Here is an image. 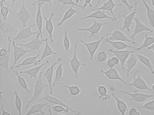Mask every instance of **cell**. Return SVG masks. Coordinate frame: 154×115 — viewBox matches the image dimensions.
Instances as JSON below:
<instances>
[{"mask_svg":"<svg viewBox=\"0 0 154 115\" xmlns=\"http://www.w3.org/2000/svg\"><path fill=\"white\" fill-rule=\"evenodd\" d=\"M42 76L43 72H40L34 85V93L32 98L27 102V104L25 106V108H28L29 106L42 95L45 89L49 87L48 84L44 82Z\"/></svg>","mask_w":154,"mask_h":115,"instance_id":"obj_1","label":"cell"},{"mask_svg":"<svg viewBox=\"0 0 154 115\" xmlns=\"http://www.w3.org/2000/svg\"><path fill=\"white\" fill-rule=\"evenodd\" d=\"M36 24H31L30 26L25 28H22L20 30V31L17 33V35L15 37H8V39L9 42L11 43L12 41H19L20 40H26L30 38L32 36L36 35L38 31H32V28L34 27H36Z\"/></svg>","mask_w":154,"mask_h":115,"instance_id":"obj_2","label":"cell"},{"mask_svg":"<svg viewBox=\"0 0 154 115\" xmlns=\"http://www.w3.org/2000/svg\"><path fill=\"white\" fill-rule=\"evenodd\" d=\"M11 13L16 15L17 20L21 22L22 28L27 27L28 22L31 19V14L26 7L25 0H22L21 7L18 11L12 10Z\"/></svg>","mask_w":154,"mask_h":115,"instance_id":"obj_3","label":"cell"},{"mask_svg":"<svg viewBox=\"0 0 154 115\" xmlns=\"http://www.w3.org/2000/svg\"><path fill=\"white\" fill-rule=\"evenodd\" d=\"M79 42V40H78L75 44L74 47L73 55L72 58L71 59L66 58V60H67L70 63V66L74 73L76 79L78 78V72L81 66H86V64L82 63L77 57V48H78Z\"/></svg>","mask_w":154,"mask_h":115,"instance_id":"obj_4","label":"cell"},{"mask_svg":"<svg viewBox=\"0 0 154 115\" xmlns=\"http://www.w3.org/2000/svg\"><path fill=\"white\" fill-rule=\"evenodd\" d=\"M138 2H134V7L130 13L128 15H125L123 13L122 14V17L123 19V25L121 28V30H126L128 32H130L131 31V27L133 24V21L135 18L136 14L138 13L137 7L138 5Z\"/></svg>","mask_w":154,"mask_h":115,"instance_id":"obj_5","label":"cell"},{"mask_svg":"<svg viewBox=\"0 0 154 115\" xmlns=\"http://www.w3.org/2000/svg\"><path fill=\"white\" fill-rule=\"evenodd\" d=\"M108 22H100L97 21L96 20H94L93 23L90 27L87 28H80L75 27V29L78 31H87L90 33V35L87 37L88 38H92L96 35H99L100 32L104 25H107Z\"/></svg>","mask_w":154,"mask_h":115,"instance_id":"obj_6","label":"cell"},{"mask_svg":"<svg viewBox=\"0 0 154 115\" xmlns=\"http://www.w3.org/2000/svg\"><path fill=\"white\" fill-rule=\"evenodd\" d=\"M41 37V34L39 32H38L35 38L32 40L28 41L25 44H18L16 43L17 46H20L24 47L27 48L29 49H31L33 51H37L40 54L41 53V48L44 42L45 41V39H40Z\"/></svg>","mask_w":154,"mask_h":115,"instance_id":"obj_7","label":"cell"},{"mask_svg":"<svg viewBox=\"0 0 154 115\" xmlns=\"http://www.w3.org/2000/svg\"><path fill=\"white\" fill-rule=\"evenodd\" d=\"M122 94H126L129 96L130 102H134L137 103H143L149 99L154 97L153 94H146L143 93L139 92L135 90L134 92L131 93L125 90H121L120 91Z\"/></svg>","mask_w":154,"mask_h":115,"instance_id":"obj_8","label":"cell"},{"mask_svg":"<svg viewBox=\"0 0 154 115\" xmlns=\"http://www.w3.org/2000/svg\"><path fill=\"white\" fill-rule=\"evenodd\" d=\"M128 85L134 87L137 90H147L153 92L151 88L149 86L145 80L138 74V71L137 70L134 72L132 77V82L128 84Z\"/></svg>","mask_w":154,"mask_h":115,"instance_id":"obj_9","label":"cell"},{"mask_svg":"<svg viewBox=\"0 0 154 115\" xmlns=\"http://www.w3.org/2000/svg\"><path fill=\"white\" fill-rule=\"evenodd\" d=\"M12 45L13 46L14 60L13 64L10 67V69L13 70L18 61L27 54L33 52V50L31 49H24L23 47L17 46L15 41H12Z\"/></svg>","mask_w":154,"mask_h":115,"instance_id":"obj_10","label":"cell"},{"mask_svg":"<svg viewBox=\"0 0 154 115\" xmlns=\"http://www.w3.org/2000/svg\"><path fill=\"white\" fill-rule=\"evenodd\" d=\"M122 5H123V4L116 3L114 2L113 0H108L106 1H103V4L102 6L97 7V8L94 7L93 9H91V10L94 11L97 10H102L104 11H107L111 13L113 19H114V21L115 22H116L118 20V18L115 15V13H114V8L116 7H121Z\"/></svg>","mask_w":154,"mask_h":115,"instance_id":"obj_11","label":"cell"},{"mask_svg":"<svg viewBox=\"0 0 154 115\" xmlns=\"http://www.w3.org/2000/svg\"><path fill=\"white\" fill-rule=\"evenodd\" d=\"M63 60V58L61 57H59L57 59L55 62H54L50 66L48 67L46 70L45 72V77L46 78L47 81L48 83V85L49 88V93L51 95L54 93V91H53V86H52V83H53V75H54V68L57 65L59 64L60 62H62Z\"/></svg>","mask_w":154,"mask_h":115,"instance_id":"obj_12","label":"cell"},{"mask_svg":"<svg viewBox=\"0 0 154 115\" xmlns=\"http://www.w3.org/2000/svg\"><path fill=\"white\" fill-rule=\"evenodd\" d=\"M135 21V27L133 30V33L130 35V38L132 40L135 41V38L138 34L142 32L149 31V32L153 33L154 30L149 28L146 25L142 23L138 17H135L134 19Z\"/></svg>","mask_w":154,"mask_h":115,"instance_id":"obj_13","label":"cell"},{"mask_svg":"<svg viewBox=\"0 0 154 115\" xmlns=\"http://www.w3.org/2000/svg\"><path fill=\"white\" fill-rule=\"evenodd\" d=\"M103 40H104V37H101L98 40L92 41V42H88V43L85 42L82 40H80V42L85 45L86 49L88 50L90 55V60H92L93 59L96 51L100 47L101 43Z\"/></svg>","mask_w":154,"mask_h":115,"instance_id":"obj_14","label":"cell"},{"mask_svg":"<svg viewBox=\"0 0 154 115\" xmlns=\"http://www.w3.org/2000/svg\"><path fill=\"white\" fill-rule=\"evenodd\" d=\"M106 35L109 36V39L112 41H121L123 42H129L135 44L136 42L129 38L124 32L120 30H115L111 32L106 33Z\"/></svg>","mask_w":154,"mask_h":115,"instance_id":"obj_15","label":"cell"},{"mask_svg":"<svg viewBox=\"0 0 154 115\" xmlns=\"http://www.w3.org/2000/svg\"><path fill=\"white\" fill-rule=\"evenodd\" d=\"M41 101H47L48 102L52 104H55V105H61V106H63L65 108H69L70 110L75 115H81L82 114L81 111L76 110L68 106L66 103L64 102L63 101L60 100V99L56 98V97H54L52 96L51 94H46L44 97H43L41 99Z\"/></svg>","mask_w":154,"mask_h":115,"instance_id":"obj_16","label":"cell"},{"mask_svg":"<svg viewBox=\"0 0 154 115\" xmlns=\"http://www.w3.org/2000/svg\"><path fill=\"white\" fill-rule=\"evenodd\" d=\"M109 52H111L114 54V55L117 56L119 59L121 63V68L122 70H125V63L127 59L128 58L131 54L134 53L133 50H115V49H108Z\"/></svg>","mask_w":154,"mask_h":115,"instance_id":"obj_17","label":"cell"},{"mask_svg":"<svg viewBox=\"0 0 154 115\" xmlns=\"http://www.w3.org/2000/svg\"><path fill=\"white\" fill-rule=\"evenodd\" d=\"M90 19H109L110 20L113 22H115L113 17L109 16L107 13L105 12L104 11L102 10H97L94 11V12L92 13L82 17L79 20L82 21Z\"/></svg>","mask_w":154,"mask_h":115,"instance_id":"obj_18","label":"cell"},{"mask_svg":"<svg viewBox=\"0 0 154 115\" xmlns=\"http://www.w3.org/2000/svg\"><path fill=\"white\" fill-rule=\"evenodd\" d=\"M100 72L109 80L119 81L124 84H127L126 81L120 76L119 72L114 67H110L106 71H104L103 69H101Z\"/></svg>","mask_w":154,"mask_h":115,"instance_id":"obj_19","label":"cell"},{"mask_svg":"<svg viewBox=\"0 0 154 115\" xmlns=\"http://www.w3.org/2000/svg\"><path fill=\"white\" fill-rule=\"evenodd\" d=\"M139 59L136 54H131L125 63V68L127 77H129L131 72L137 64Z\"/></svg>","mask_w":154,"mask_h":115,"instance_id":"obj_20","label":"cell"},{"mask_svg":"<svg viewBox=\"0 0 154 115\" xmlns=\"http://www.w3.org/2000/svg\"><path fill=\"white\" fill-rule=\"evenodd\" d=\"M44 2H39L37 4L38 8L35 16V22L38 32L41 34V38L44 39L43 35V17L42 16V7Z\"/></svg>","mask_w":154,"mask_h":115,"instance_id":"obj_21","label":"cell"},{"mask_svg":"<svg viewBox=\"0 0 154 115\" xmlns=\"http://www.w3.org/2000/svg\"><path fill=\"white\" fill-rule=\"evenodd\" d=\"M49 63H50L49 60H48L44 63L38 66H35V67H33V68H30L27 70H24V71H20L19 73L20 74H25L28 75L29 76L30 80L33 78L35 80H36L37 79L38 74L39 73V71L45 66L49 64Z\"/></svg>","mask_w":154,"mask_h":115,"instance_id":"obj_22","label":"cell"},{"mask_svg":"<svg viewBox=\"0 0 154 115\" xmlns=\"http://www.w3.org/2000/svg\"><path fill=\"white\" fill-rule=\"evenodd\" d=\"M55 16V13L54 12L50 13V17L48 19L45 18V29L48 33L49 36V39L50 42L53 44L54 43V39L53 38V34H54V23L53 22V19Z\"/></svg>","mask_w":154,"mask_h":115,"instance_id":"obj_23","label":"cell"},{"mask_svg":"<svg viewBox=\"0 0 154 115\" xmlns=\"http://www.w3.org/2000/svg\"><path fill=\"white\" fill-rule=\"evenodd\" d=\"M0 30L2 31L1 37L2 38L5 34L9 33H15L18 32L17 28L11 23L6 22L2 19H1V23H0Z\"/></svg>","mask_w":154,"mask_h":115,"instance_id":"obj_24","label":"cell"},{"mask_svg":"<svg viewBox=\"0 0 154 115\" xmlns=\"http://www.w3.org/2000/svg\"><path fill=\"white\" fill-rule=\"evenodd\" d=\"M45 107L50 108L51 106L48 102L45 103H38L32 105L30 107L29 110L25 113V115H32L36 113H40L41 115H45V111H43V109Z\"/></svg>","mask_w":154,"mask_h":115,"instance_id":"obj_25","label":"cell"},{"mask_svg":"<svg viewBox=\"0 0 154 115\" xmlns=\"http://www.w3.org/2000/svg\"><path fill=\"white\" fill-rule=\"evenodd\" d=\"M103 42L110 45L112 47L115 49V50H123L126 49L134 48V47L127 44L125 42L121 41H112V40H110L109 37L106 38L104 39Z\"/></svg>","mask_w":154,"mask_h":115,"instance_id":"obj_26","label":"cell"},{"mask_svg":"<svg viewBox=\"0 0 154 115\" xmlns=\"http://www.w3.org/2000/svg\"><path fill=\"white\" fill-rule=\"evenodd\" d=\"M111 94L112 96L114 98L115 101H116V106H117V109L119 111L120 113L122 115H125L126 114V112L128 110V104L124 101L119 99L116 96L114 92H112L111 93Z\"/></svg>","mask_w":154,"mask_h":115,"instance_id":"obj_27","label":"cell"},{"mask_svg":"<svg viewBox=\"0 0 154 115\" xmlns=\"http://www.w3.org/2000/svg\"><path fill=\"white\" fill-rule=\"evenodd\" d=\"M40 56V54L34 56L29 57L23 60L20 63L18 64L15 66V68H20L21 66H26L31 65L34 64L35 65H38L40 64L41 62L38 60H37L38 58H39Z\"/></svg>","mask_w":154,"mask_h":115,"instance_id":"obj_28","label":"cell"},{"mask_svg":"<svg viewBox=\"0 0 154 115\" xmlns=\"http://www.w3.org/2000/svg\"><path fill=\"white\" fill-rule=\"evenodd\" d=\"M77 13H79V11L76 9H74L72 6H70L64 13L61 20L57 22L56 25L57 27L62 26L66 21L71 19L74 15Z\"/></svg>","mask_w":154,"mask_h":115,"instance_id":"obj_29","label":"cell"},{"mask_svg":"<svg viewBox=\"0 0 154 115\" xmlns=\"http://www.w3.org/2000/svg\"><path fill=\"white\" fill-rule=\"evenodd\" d=\"M63 64L62 63H59L58 66L56 69L54 79L52 83L53 87H55L63 81L64 78L63 75Z\"/></svg>","mask_w":154,"mask_h":115,"instance_id":"obj_30","label":"cell"},{"mask_svg":"<svg viewBox=\"0 0 154 115\" xmlns=\"http://www.w3.org/2000/svg\"><path fill=\"white\" fill-rule=\"evenodd\" d=\"M11 43L9 42L8 46V53L7 55L4 57H1L0 58V66L2 68H5L7 70L8 73L9 74L10 73V71L9 66L10 62V53L11 50Z\"/></svg>","mask_w":154,"mask_h":115,"instance_id":"obj_31","label":"cell"},{"mask_svg":"<svg viewBox=\"0 0 154 115\" xmlns=\"http://www.w3.org/2000/svg\"><path fill=\"white\" fill-rule=\"evenodd\" d=\"M146 8L147 18L149 24L153 28L154 32V10L152 9L146 1V0H141Z\"/></svg>","mask_w":154,"mask_h":115,"instance_id":"obj_32","label":"cell"},{"mask_svg":"<svg viewBox=\"0 0 154 115\" xmlns=\"http://www.w3.org/2000/svg\"><path fill=\"white\" fill-rule=\"evenodd\" d=\"M45 43V46L44 49H43V53H42V55H41L40 59L38 60L40 62H42L43 59H45V58L48 57L53 55H57V53L54 51V50L52 49V48L49 45V43H48V38H46Z\"/></svg>","mask_w":154,"mask_h":115,"instance_id":"obj_33","label":"cell"},{"mask_svg":"<svg viewBox=\"0 0 154 115\" xmlns=\"http://www.w3.org/2000/svg\"><path fill=\"white\" fill-rule=\"evenodd\" d=\"M136 55L139 61L149 69L151 74L154 75V66L150 59L147 57L141 54H136Z\"/></svg>","mask_w":154,"mask_h":115,"instance_id":"obj_34","label":"cell"},{"mask_svg":"<svg viewBox=\"0 0 154 115\" xmlns=\"http://www.w3.org/2000/svg\"><path fill=\"white\" fill-rule=\"evenodd\" d=\"M154 43V36L151 37L149 36L147 34L145 35V38L143 40V43L135 48V50L137 51H140L145 48H147L149 47Z\"/></svg>","mask_w":154,"mask_h":115,"instance_id":"obj_35","label":"cell"},{"mask_svg":"<svg viewBox=\"0 0 154 115\" xmlns=\"http://www.w3.org/2000/svg\"><path fill=\"white\" fill-rule=\"evenodd\" d=\"M97 91L99 94V98L102 100H108L111 98V96L108 93L107 88L103 85H98Z\"/></svg>","mask_w":154,"mask_h":115,"instance_id":"obj_36","label":"cell"},{"mask_svg":"<svg viewBox=\"0 0 154 115\" xmlns=\"http://www.w3.org/2000/svg\"><path fill=\"white\" fill-rule=\"evenodd\" d=\"M13 71H14L15 75H16V76H17L18 82L20 86L27 92L28 94H30V93H31V91H30V90H29V88L28 85L26 81V80H25L22 76H21V75L19 74V72L15 70H13Z\"/></svg>","mask_w":154,"mask_h":115,"instance_id":"obj_37","label":"cell"},{"mask_svg":"<svg viewBox=\"0 0 154 115\" xmlns=\"http://www.w3.org/2000/svg\"><path fill=\"white\" fill-rule=\"evenodd\" d=\"M13 94L15 95V105L16 109L19 115H22V101L18 91L17 90L13 91Z\"/></svg>","mask_w":154,"mask_h":115,"instance_id":"obj_38","label":"cell"},{"mask_svg":"<svg viewBox=\"0 0 154 115\" xmlns=\"http://www.w3.org/2000/svg\"><path fill=\"white\" fill-rule=\"evenodd\" d=\"M4 3L2 1H0V7H1V13L3 17V20L6 21L8 19V16L9 13H11L12 10L10 8L9 5L6 6L4 5Z\"/></svg>","mask_w":154,"mask_h":115,"instance_id":"obj_39","label":"cell"},{"mask_svg":"<svg viewBox=\"0 0 154 115\" xmlns=\"http://www.w3.org/2000/svg\"><path fill=\"white\" fill-rule=\"evenodd\" d=\"M57 2L59 3H61L62 4V7L60 8L59 12L61 10H63L65 6L66 5H72V6H76V7H79L82 9V10H85V9L84 8L83 6L80 5L76 3L73 0H57Z\"/></svg>","mask_w":154,"mask_h":115,"instance_id":"obj_40","label":"cell"},{"mask_svg":"<svg viewBox=\"0 0 154 115\" xmlns=\"http://www.w3.org/2000/svg\"><path fill=\"white\" fill-rule=\"evenodd\" d=\"M64 86L68 89L70 94L72 96H77L81 93V90L77 85H68L66 84H64Z\"/></svg>","mask_w":154,"mask_h":115,"instance_id":"obj_41","label":"cell"},{"mask_svg":"<svg viewBox=\"0 0 154 115\" xmlns=\"http://www.w3.org/2000/svg\"><path fill=\"white\" fill-rule=\"evenodd\" d=\"M64 47L66 51H68L71 47V42L68 36V31L66 29L64 30V37L63 40Z\"/></svg>","mask_w":154,"mask_h":115,"instance_id":"obj_42","label":"cell"},{"mask_svg":"<svg viewBox=\"0 0 154 115\" xmlns=\"http://www.w3.org/2000/svg\"><path fill=\"white\" fill-rule=\"evenodd\" d=\"M140 108L151 112H154V99L146 102L143 105L140 106Z\"/></svg>","mask_w":154,"mask_h":115,"instance_id":"obj_43","label":"cell"},{"mask_svg":"<svg viewBox=\"0 0 154 115\" xmlns=\"http://www.w3.org/2000/svg\"><path fill=\"white\" fill-rule=\"evenodd\" d=\"M119 63H120L119 59L116 56L112 57L111 58L108 59L107 61V66L109 68H110V67H114L115 66L119 64Z\"/></svg>","mask_w":154,"mask_h":115,"instance_id":"obj_44","label":"cell"},{"mask_svg":"<svg viewBox=\"0 0 154 115\" xmlns=\"http://www.w3.org/2000/svg\"><path fill=\"white\" fill-rule=\"evenodd\" d=\"M51 108L55 112L59 113H62V112L69 113L70 111H71L69 108H65L63 106H61V105H55L54 106H52Z\"/></svg>","mask_w":154,"mask_h":115,"instance_id":"obj_45","label":"cell"},{"mask_svg":"<svg viewBox=\"0 0 154 115\" xmlns=\"http://www.w3.org/2000/svg\"><path fill=\"white\" fill-rule=\"evenodd\" d=\"M97 59L99 62H103L107 60L108 56L104 50L100 51L97 55Z\"/></svg>","mask_w":154,"mask_h":115,"instance_id":"obj_46","label":"cell"},{"mask_svg":"<svg viewBox=\"0 0 154 115\" xmlns=\"http://www.w3.org/2000/svg\"><path fill=\"white\" fill-rule=\"evenodd\" d=\"M54 0H37L35 1L32 2V3L30 4V6H35V5L37 4L39 2H44L45 3H48L50 5V7H52L53 6V4H52V2Z\"/></svg>","mask_w":154,"mask_h":115,"instance_id":"obj_47","label":"cell"},{"mask_svg":"<svg viewBox=\"0 0 154 115\" xmlns=\"http://www.w3.org/2000/svg\"><path fill=\"white\" fill-rule=\"evenodd\" d=\"M128 112L129 115H140V112L135 108H131L128 110Z\"/></svg>","mask_w":154,"mask_h":115,"instance_id":"obj_48","label":"cell"},{"mask_svg":"<svg viewBox=\"0 0 154 115\" xmlns=\"http://www.w3.org/2000/svg\"><path fill=\"white\" fill-rule=\"evenodd\" d=\"M120 1L122 3V4H125L127 6V8L129 10H131L133 9L134 6H131L129 4L128 0H120Z\"/></svg>","mask_w":154,"mask_h":115,"instance_id":"obj_49","label":"cell"},{"mask_svg":"<svg viewBox=\"0 0 154 115\" xmlns=\"http://www.w3.org/2000/svg\"><path fill=\"white\" fill-rule=\"evenodd\" d=\"M0 48H1V49H0V56L4 57L7 55L8 54V49L2 48L1 46V47Z\"/></svg>","mask_w":154,"mask_h":115,"instance_id":"obj_50","label":"cell"},{"mask_svg":"<svg viewBox=\"0 0 154 115\" xmlns=\"http://www.w3.org/2000/svg\"><path fill=\"white\" fill-rule=\"evenodd\" d=\"M92 0H85V3L84 4L83 6L84 8L85 9H86L87 7V5H89L90 7L92 8V4H91V1Z\"/></svg>","mask_w":154,"mask_h":115,"instance_id":"obj_51","label":"cell"},{"mask_svg":"<svg viewBox=\"0 0 154 115\" xmlns=\"http://www.w3.org/2000/svg\"><path fill=\"white\" fill-rule=\"evenodd\" d=\"M1 111H2V115H11L10 113L7 111L5 110V108H4V105H2L1 106Z\"/></svg>","mask_w":154,"mask_h":115,"instance_id":"obj_52","label":"cell"},{"mask_svg":"<svg viewBox=\"0 0 154 115\" xmlns=\"http://www.w3.org/2000/svg\"><path fill=\"white\" fill-rule=\"evenodd\" d=\"M147 50H153V52L154 53V43H153L151 46H150L149 47L147 48Z\"/></svg>","mask_w":154,"mask_h":115,"instance_id":"obj_53","label":"cell"},{"mask_svg":"<svg viewBox=\"0 0 154 115\" xmlns=\"http://www.w3.org/2000/svg\"><path fill=\"white\" fill-rule=\"evenodd\" d=\"M101 1L102 0H98V1H97V3H96V5L94 6V8H97V7H99V5L101 2Z\"/></svg>","mask_w":154,"mask_h":115,"instance_id":"obj_54","label":"cell"},{"mask_svg":"<svg viewBox=\"0 0 154 115\" xmlns=\"http://www.w3.org/2000/svg\"><path fill=\"white\" fill-rule=\"evenodd\" d=\"M18 1V0H11V2H12V3L13 4H15Z\"/></svg>","mask_w":154,"mask_h":115,"instance_id":"obj_55","label":"cell"},{"mask_svg":"<svg viewBox=\"0 0 154 115\" xmlns=\"http://www.w3.org/2000/svg\"><path fill=\"white\" fill-rule=\"evenodd\" d=\"M151 3L152 6H153V8H154V0H151Z\"/></svg>","mask_w":154,"mask_h":115,"instance_id":"obj_56","label":"cell"},{"mask_svg":"<svg viewBox=\"0 0 154 115\" xmlns=\"http://www.w3.org/2000/svg\"><path fill=\"white\" fill-rule=\"evenodd\" d=\"M151 90H152L153 92H154V83L152 84V86H151Z\"/></svg>","mask_w":154,"mask_h":115,"instance_id":"obj_57","label":"cell"},{"mask_svg":"<svg viewBox=\"0 0 154 115\" xmlns=\"http://www.w3.org/2000/svg\"><path fill=\"white\" fill-rule=\"evenodd\" d=\"M82 0H75V2L76 3L78 4L80 2L82 1Z\"/></svg>","mask_w":154,"mask_h":115,"instance_id":"obj_58","label":"cell"},{"mask_svg":"<svg viewBox=\"0 0 154 115\" xmlns=\"http://www.w3.org/2000/svg\"><path fill=\"white\" fill-rule=\"evenodd\" d=\"M1 1H3V2L4 3L6 4H7V1H7V0H1Z\"/></svg>","mask_w":154,"mask_h":115,"instance_id":"obj_59","label":"cell"},{"mask_svg":"<svg viewBox=\"0 0 154 115\" xmlns=\"http://www.w3.org/2000/svg\"><path fill=\"white\" fill-rule=\"evenodd\" d=\"M1 98H2V94H4V92H3V91H2V90L1 91Z\"/></svg>","mask_w":154,"mask_h":115,"instance_id":"obj_60","label":"cell"},{"mask_svg":"<svg viewBox=\"0 0 154 115\" xmlns=\"http://www.w3.org/2000/svg\"><path fill=\"white\" fill-rule=\"evenodd\" d=\"M128 1H131V0H128Z\"/></svg>","mask_w":154,"mask_h":115,"instance_id":"obj_61","label":"cell"},{"mask_svg":"<svg viewBox=\"0 0 154 115\" xmlns=\"http://www.w3.org/2000/svg\"><path fill=\"white\" fill-rule=\"evenodd\" d=\"M9 1H11V0H9Z\"/></svg>","mask_w":154,"mask_h":115,"instance_id":"obj_62","label":"cell"}]
</instances>
